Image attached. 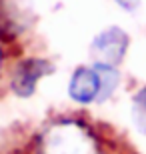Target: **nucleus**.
I'll use <instances>...</instances> for the list:
<instances>
[{
  "instance_id": "5",
  "label": "nucleus",
  "mask_w": 146,
  "mask_h": 154,
  "mask_svg": "<svg viewBox=\"0 0 146 154\" xmlns=\"http://www.w3.org/2000/svg\"><path fill=\"white\" fill-rule=\"evenodd\" d=\"M32 24L30 8L24 0H0V30L6 34H20Z\"/></svg>"
},
{
  "instance_id": "4",
  "label": "nucleus",
  "mask_w": 146,
  "mask_h": 154,
  "mask_svg": "<svg viewBox=\"0 0 146 154\" xmlns=\"http://www.w3.org/2000/svg\"><path fill=\"white\" fill-rule=\"evenodd\" d=\"M68 94L74 102L90 104L94 100H100L102 94V78L96 66H80L74 70L70 84H68Z\"/></svg>"
},
{
  "instance_id": "3",
  "label": "nucleus",
  "mask_w": 146,
  "mask_h": 154,
  "mask_svg": "<svg viewBox=\"0 0 146 154\" xmlns=\"http://www.w3.org/2000/svg\"><path fill=\"white\" fill-rule=\"evenodd\" d=\"M54 70L52 62L44 60V58H26L24 62L18 64L16 72L12 76V90L18 96H30L36 90V84L40 82V78L48 76Z\"/></svg>"
},
{
  "instance_id": "6",
  "label": "nucleus",
  "mask_w": 146,
  "mask_h": 154,
  "mask_svg": "<svg viewBox=\"0 0 146 154\" xmlns=\"http://www.w3.org/2000/svg\"><path fill=\"white\" fill-rule=\"evenodd\" d=\"M132 118L136 128L146 134V88H140L132 100Z\"/></svg>"
},
{
  "instance_id": "2",
  "label": "nucleus",
  "mask_w": 146,
  "mask_h": 154,
  "mask_svg": "<svg viewBox=\"0 0 146 154\" xmlns=\"http://www.w3.org/2000/svg\"><path fill=\"white\" fill-rule=\"evenodd\" d=\"M126 50H128V34L118 26H110V28L98 32L90 44L92 60L94 64H100V66L116 68L122 62Z\"/></svg>"
},
{
  "instance_id": "9",
  "label": "nucleus",
  "mask_w": 146,
  "mask_h": 154,
  "mask_svg": "<svg viewBox=\"0 0 146 154\" xmlns=\"http://www.w3.org/2000/svg\"><path fill=\"white\" fill-rule=\"evenodd\" d=\"M0 62H2V54H0Z\"/></svg>"
},
{
  "instance_id": "1",
  "label": "nucleus",
  "mask_w": 146,
  "mask_h": 154,
  "mask_svg": "<svg viewBox=\"0 0 146 154\" xmlns=\"http://www.w3.org/2000/svg\"><path fill=\"white\" fill-rule=\"evenodd\" d=\"M38 154H100V146L86 124L78 120H58L42 132Z\"/></svg>"
},
{
  "instance_id": "7",
  "label": "nucleus",
  "mask_w": 146,
  "mask_h": 154,
  "mask_svg": "<svg viewBox=\"0 0 146 154\" xmlns=\"http://www.w3.org/2000/svg\"><path fill=\"white\" fill-rule=\"evenodd\" d=\"M98 72H100V78H102V94H100V100L108 98L116 90L118 86V72L114 66H100V64H94Z\"/></svg>"
},
{
  "instance_id": "8",
  "label": "nucleus",
  "mask_w": 146,
  "mask_h": 154,
  "mask_svg": "<svg viewBox=\"0 0 146 154\" xmlns=\"http://www.w3.org/2000/svg\"><path fill=\"white\" fill-rule=\"evenodd\" d=\"M118 6H122L124 10H128V12H132V10H136L138 6H140V0H114Z\"/></svg>"
}]
</instances>
